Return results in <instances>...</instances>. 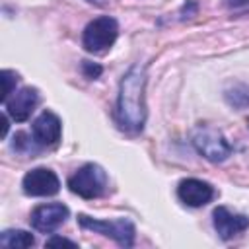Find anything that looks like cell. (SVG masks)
Instances as JSON below:
<instances>
[{
    "label": "cell",
    "instance_id": "obj_2",
    "mask_svg": "<svg viewBox=\"0 0 249 249\" xmlns=\"http://www.w3.org/2000/svg\"><path fill=\"white\" fill-rule=\"evenodd\" d=\"M68 189L82 198L101 196L107 189V173L97 163H86L74 175H70Z\"/></svg>",
    "mask_w": 249,
    "mask_h": 249
},
{
    "label": "cell",
    "instance_id": "obj_3",
    "mask_svg": "<svg viewBox=\"0 0 249 249\" xmlns=\"http://www.w3.org/2000/svg\"><path fill=\"white\" fill-rule=\"evenodd\" d=\"M78 224L84 230H91L95 233L115 239L123 247H132L134 243V224L128 218H119L109 222V220H95L86 214H78Z\"/></svg>",
    "mask_w": 249,
    "mask_h": 249
},
{
    "label": "cell",
    "instance_id": "obj_18",
    "mask_svg": "<svg viewBox=\"0 0 249 249\" xmlns=\"http://www.w3.org/2000/svg\"><path fill=\"white\" fill-rule=\"evenodd\" d=\"M0 119H2V136H6V132H8V119H6V115H2Z\"/></svg>",
    "mask_w": 249,
    "mask_h": 249
},
{
    "label": "cell",
    "instance_id": "obj_9",
    "mask_svg": "<svg viewBox=\"0 0 249 249\" xmlns=\"http://www.w3.org/2000/svg\"><path fill=\"white\" fill-rule=\"evenodd\" d=\"M39 103V93L35 88H21L19 91H14L12 97H8L4 101V107H6V113L18 121V123H23L31 117V113L35 111Z\"/></svg>",
    "mask_w": 249,
    "mask_h": 249
},
{
    "label": "cell",
    "instance_id": "obj_13",
    "mask_svg": "<svg viewBox=\"0 0 249 249\" xmlns=\"http://www.w3.org/2000/svg\"><path fill=\"white\" fill-rule=\"evenodd\" d=\"M226 101L235 109L249 107V88L243 84H235L233 88L226 89Z\"/></svg>",
    "mask_w": 249,
    "mask_h": 249
},
{
    "label": "cell",
    "instance_id": "obj_4",
    "mask_svg": "<svg viewBox=\"0 0 249 249\" xmlns=\"http://www.w3.org/2000/svg\"><path fill=\"white\" fill-rule=\"evenodd\" d=\"M117 35H119L117 21L109 16H101L86 25L82 43H84L86 51H89V53H103L115 43Z\"/></svg>",
    "mask_w": 249,
    "mask_h": 249
},
{
    "label": "cell",
    "instance_id": "obj_16",
    "mask_svg": "<svg viewBox=\"0 0 249 249\" xmlns=\"http://www.w3.org/2000/svg\"><path fill=\"white\" fill-rule=\"evenodd\" d=\"M56 245H66V247H76V243L74 241H70V239H66V237H58V235H54V237H51L47 243H45V247H56Z\"/></svg>",
    "mask_w": 249,
    "mask_h": 249
},
{
    "label": "cell",
    "instance_id": "obj_17",
    "mask_svg": "<svg viewBox=\"0 0 249 249\" xmlns=\"http://www.w3.org/2000/svg\"><path fill=\"white\" fill-rule=\"evenodd\" d=\"M226 4L231 8H241V6H247L249 0H226Z\"/></svg>",
    "mask_w": 249,
    "mask_h": 249
},
{
    "label": "cell",
    "instance_id": "obj_1",
    "mask_svg": "<svg viewBox=\"0 0 249 249\" xmlns=\"http://www.w3.org/2000/svg\"><path fill=\"white\" fill-rule=\"evenodd\" d=\"M146 66L134 64L121 80L119 99H117V121L121 128L128 132H140L146 121Z\"/></svg>",
    "mask_w": 249,
    "mask_h": 249
},
{
    "label": "cell",
    "instance_id": "obj_20",
    "mask_svg": "<svg viewBox=\"0 0 249 249\" xmlns=\"http://www.w3.org/2000/svg\"><path fill=\"white\" fill-rule=\"evenodd\" d=\"M247 124H249V121H247Z\"/></svg>",
    "mask_w": 249,
    "mask_h": 249
},
{
    "label": "cell",
    "instance_id": "obj_10",
    "mask_svg": "<svg viewBox=\"0 0 249 249\" xmlns=\"http://www.w3.org/2000/svg\"><path fill=\"white\" fill-rule=\"evenodd\" d=\"M212 218H214V228L222 239H231L233 235H237L249 228V218L245 214L231 212L226 206L214 208Z\"/></svg>",
    "mask_w": 249,
    "mask_h": 249
},
{
    "label": "cell",
    "instance_id": "obj_12",
    "mask_svg": "<svg viewBox=\"0 0 249 249\" xmlns=\"http://www.w3.org/2000/svg\"><path fill=\"white\" fill-rule=\"evenodd\" d=\"M35 243L33 235L29 231L23 230H6L0 235V245L10 247V249H23V247H31Z\"/></svg>",
    "mask_w": 249,
    "mask_h": 249
},
{
    "label": "cell",
    "instance_id": "obj_6",
    "mask_svg": "<svg viewBox=\"0 0 249 249\" xmlns=\"http://www.w3.org/2000/svg\"><path fill=\"white\" fill-rule=\"evenodd\" d=\"M23 193L29 196H53L60 189V181L54 171L47 167H35L23 177Z\"/></svg>",
    "mask_w": 249,
    "mask_h": 249
},
{
    "label": "cell",
    "instance_id": "obj_8",
    "mask_svg": "<svg viewBox=\"0 0 249 249\" xmlns=\"http://www.w3.org/2000/svg\"><path fill=\"white\" fill-rule=\"evenodd\" d=\"M68 208L60 202H51V204H41L31 212V226L37 231L43 233H53L60 224L66 222L68 218Z\"/></svg>",
    "mask_w": 249,
    "mask_h": 249
},
{
    "label": "cell",
    "instance_id": "obj_14",
    "mask_svg": "<svg viewBox=\"0 0 249 249\" xmlns=\"http://www.w3.org/2000/svg\"><path fill=\"white\" fill-rule=\"evenodd\" d=\"M0 80H2V103H4L10 97V93H14V88L18 84V74L12 70H2Z\"/></svg>",
    "mask_w": 249,
    "mask_h": 249
},
{
    "label": "cell",
    "instance_id": "obj_7",
    "mask_svg": "<svg viewBox=\"0 0 249 249\" xmlns=\"http://www.w3.org/2000/svg\"><path fill=\"white\" fill-rule=\"evenodd\" d=\"M62 124L53 111H43L31 124V138L37 146H54L60 140Z\"/></svg>",
    "mask_w": 249,
    "mask_h": 249
},
{
    "label": "cell",
    "instance_id": "obj_11",
    "mask_svg": "<svg viewBox=\"0 0 249 249\" xmlns=\"http://www.w3.org/2000/svg\"><path fill=\"white\" fill-rule=\"evenodd\" d=\"M177 196L187 206H204L214 198V189L200 179H183L177 187Z\"/></svg>",
    "mask_w": 249,
    "mask_h": 249
},
{
    "label": "cell",
    "instance_id": "obj_19",
    "mask_svg": "<svg viewBox=\"0 0 249 249\" xmlns=\"http://www.w3.org/2000/svg\"><path fill=\"white\" fill-rule=\"evenodd\" d=\"M88 2H91V4H97V6H103V4H107V0H88Z\"/></svg>",
    "mask_w": 249,
    "mask_h": 249
},
{
    "label": "cell",
    "instance_id": "obj_15",
    "mask_svg": "<svg viewBox=\"0 0 249 249\" xmlns=\"http://www.w3.org/2000/svg\"><path fill=\"white\" fill-rule=\"evenodd\" d=\"M82 70H84V74H86L88 78H91V80L97 78V76L101 74V66L89 62V60H84V62H82Z\"/></svg>",
    "mask_w": 249,
    "mask_h": 249
},
{
    "label": "cell",
    "instance_id": "obj_5",
    "mask_svg": "<svg viewBox=\"0 0 249 249\" xmlns=\"http://www.w3.org/2000/svg\"><path fill=\"white\" fill-rule=\"evenodd\" d=\"M193 144L196 148L198 154H202L206 160L210 161H224L230 154H231V146L228 144V140L212 128H196L193 134Z\"/></svg>",
    "mask_w": 249,
    "mask_h": 249
}]
</instances>
